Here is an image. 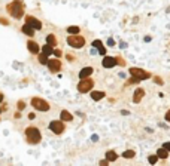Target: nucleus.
Wrapping results in <instances>:
<instances>
[{"label": "nucleus", "instance_id": "5701e85b", "mask_svg": "<svg viewBox=\"0 0 170 166\" xmlns=\"http://www.w3.org/2000/svg\"><path fill=\"white\" fill-rule=\"evenodd\" d=\"M67 33L69 34H78V33H79V27H78V25H72V27L67 28Z\"/></svg>", "mask_w": 170, "mask_h": 166}, {"label": "nucleus", "instance_id": "58836bf2", "mask_svg": "<svg viewBox=\"0 0 170 166\" xmlns=\"http://www.w3.org/2000/svg\"><path fill=\"white\" fill-rule=\"evenodd\" d=\"M167 14H170V8H169V9H167Z\"/></svg>", "mask_w": 170, "mask_h": 166}, {"label": "nucleus", "instance_id": "ea45409f", "mask_svg": "<svg viewBox=\"0 0 170 166\" xmlns=\"http://www.w3.org/2000/svg\"><path fill=\"white\" fill-rule=\"evenodd\" d=\"M0 111H2V108H0Z\"/></svg>", "mask_w": 170, "mask_h": 166}, {"label": "nucleus", "instance_id": "6e6552de", "mask_svg": "<svg viewBox=\"0 0 170 166\" xmlns=\"http://www.w3.org/2000/svg\"><path fill=\"white\" fill-rule=\"evenodd\" d=\"M46 65H48V68H49L51 73H58V71L61 70V62H60V59H58V58L49 59Z\"/></svg>", "mask_w": 170, "mask_h": 166}, {"label": "nucleus", "instance_id": "e433bc0d", "mask_svg": "<svg viewBox=\"0 0 170 166\" xmlns=\"http://www.w3.org/2000/svg\"><path fill=\"white\" fill-rule=\"evenodd\" d=\"M97 52H99V51H96V49H94V46H93V49H91V55H96Z\"/></svg>", "mask_w": 170, "mask_h": 166}, {"label": "nucleus", "instance_id": "dca6fc26", "mask_svg": "<svg viewBox=\"0 0 170 166\" xmlns=\"http://www.w3.org/2000/svg\"><path fill=\"white\" fill-rule=\"evenodd\" d=\"M106 95H104V92H100V91H93L91 92V98L94 99V101H100L102 98H104Z\"/></svg>", "mask_w": 170, "mask_h": 166}, {"label": "nucleus", "instance_id": "39448f33", "mask_svg": "<svg viewBox=\"0 0 170 166\" xmlns=\"http://www.w3.org/2000/svg\"><path fill=\"white\" fill-rule=\"evenodd\" d=\"M93 86H94V82L91 80V79H81V82L79 85H78V91L81 92V94H85V92H90L91 89H93Z\"/></svg>", "mask_w": 170, "mask_h": 166}, {"label": "nucleus", "instance_id": "a878e982", "mask_svg": "<svg viewBox=\"0 0 170 166\" xmlns=\"http://www.w3.org/2000/svg\"><path fill=\"white\" fill-rule=\"evenodd\" d=\"M17 105H18V110H19V111L25 108V102H24V101H18V104H17Z\"/></svg>", "mask_w": 170, "mask_h": 166}, {"label": "nucleus", "instance_id": "9b49d317", "mask_svg": "<svg viewBox=\"0 0 170 166\" xmlns=\"http://www.w3.org/2000/svg\"><path fill=\"white\" fill-rule=\"evenodd\" d=\"M143 96H145V91H143L142 88L136 89V91H134V96H133V102H134V104H139V102L142 101Z\"/></svg>", "mask_w": 170, "mask_h": 166}, {"label": "nucleus", "instance_id": "6ab92c4d", "mask_svg": "<svg viewBox=\"0 0 170 166\" xmlns=\"http://www.w3.org/2000/svg\"><path fill=\"white\" fill-rule=\"evenodd\" d=\"M157 154H158L160 159H167L169 157V150H166L164 147H163V148H160L158 151H157Z\"/></svg>", "mask_w": 170, "mask_h": 166}, {"label": "nucleus", "instance_id": "393cba45", "mask_svg": "<svg viewBox=\"0 0 170 166\" xmlns=\"http://www.w3.org/2000/svg\"><path fill=\"white\" fill-rule=\"evenodd\" d=\"M93 46H94V48H97V49H100L102 46H103V43H102L100 40H94V42H93Z\"/></svg>", "mask_w": 170, "mask_h": 166}, {"label": "nucleus", "instance_id": "cd10ccee", "mask_svg": "<svg viewBox=\"0 0 170 166\" xmlns=\"http://www.w3.org/2000/svg\"><path fill=\"white\" fill-rule=\"evenodd\" d=\"M99 54L100 55H106V49H104V46H102V48L99 49Z\"/></svg>", "mask_w": 170, "mask_h": 166}, {"label": "nucleus", "instance_id": "a211bd4d", "mask_svg": "<svg viewBox=\"0 0 170 166\" xmlns=\"http://www.w3.org/2000/svg\"><path fill=\"white\" fill-rule=\"evenodd\" d=\"M52 48H54V46H51V45L46 43V45L42 48V52H43L45 55H51V54H54V49H52Z\"/></svg>", "mask_w": 170, "mask_h": 166}, {"label": "nucleus", "instance_id": "412c9836", "mask_svg": "<svg viewBox=\"0 0 170 166\" xmlns=\"http://www.w3.org/2000/svg\"><path fill=\"white\" fill-rule=\"evenodd\" d=\"M134 156H136V153H134L133 150H127V151L122 153V157H124V159H133Z\"/></svg>", "mask_w": 170, "mask_h": 166}, {"label": "nucleus", "instance_id": "7c9ffc66", "mask_svg": "<svg viewBox=\"0 0 170 166\" xmlns=\"http://www.w3.org/2000/svg\"><path fill=\"white\" fill-rule=\"evenodd\" d=\"M108 45H109V46H114V45H115V40H114V39H109V40H108Z\"/></svg>", "mask_w": 170, "mask_h": 166}, {"label": "nucleus", "instance_id": "c9c22d12", "mask_svg": "<svg viewBox=\"0 0 170 166\" xmlns=\"http://www.w3.org/2000/svg\"><path fill=\"white\" fill-rule=\"evenodd\" d=\"M35 117H36V114H35V113H30V114H29V119H31V120H33Z\"/></svg>", "mask_w": 170, "mask_h": 166}, {"label": "nucleus", "instance_id": "f3484780", "mask_svg": "<svg viewBox=\"0 0 170 166\" xmlns=\"http://www.w3.org/2000/svg\"><path fill=\"white\" fill-rule=\"evenodd\" d=\"M116 157H118V154H116L115 151H112V150H109V151L106 153V159H108L109 162H115Z\"/></svg>", "mask_w": 170, "mask_h": 166}, {"label": "nucleus", "instance_id": "9d476101", "mask_svg": "<svg viewBox=\"0 0 170 166\" xmlns=\"http://www.w3.org/2000/svg\"><path fill=\"white\" fill-rule=\"evenodd\" d=\"M25 22L30 24L31 27L36 28V30H41V28H42V22L39 21V19H36L35 16H27V18H25Z\"/></svg>", "mask_w": 170, "mask_h": 166}, {"label": "nucleus", "instance_id": "f704fd0d", "mask_svg": "<svg viewBox=\"0 0 170 166\" xmlns=\"http://www.w3.org/2000/svg\"><path fill=\"white\" fill-rule=\"evenodd\" d=\"M0 22H2V24H5V25H8V21H6L5 18H0Z\"/></svg>", "mask_w": 170, "mask_h": 166}, {"label": "nucleus", "instance_id": "ddd939ff", "mask_svg": "<svg viewBox=\"0 0 170 166\" xmlns=\"http://www.w3.org/2000/svg\"><path fill=\"white\" fill-rule=\"evenodd\" d=\"M35 31H36V28H33L30 24L25 22V24L23 25V33H24V34H27V36H30V37H33V36H35Z\"/></svg>", "mask_w": 170, "mask_h": 166}, {"label": "nucleus", "instance_id": "423d86ee", "mask_svg": "<svg viewBox=\"0 0 170 166\" xmlns=\"http://www.w3.org/2000/svg\"><path fill=\"white\" fill-rule=\"evenodd\" d=\"M128 73H130L131 76H134V77H137V79H140V80H146V79L151 77V74H149L148 71L142 70V68H136V67H131V68L128 70Z\"/></svg>", "mask_w": 170, "mask_h": 166}, {"label": "nucleus", "instance_id": "0eeeda50", "mask_svg": "<svg viewBox=\"0 0 170 166\" xmlns=\"http://www.w3.org/2000/svg\"><path fill=\"white\" fill-rule=\"evenodd\" d=\"M49 129L54 132V134H57V135L63 134V132H64V123H63V120H52L49 123Z\"/></svg>", "mask_w": 170, "mask_h": 166}, {"label": "nucleus", "instance_id": "f257e3e1", "mask_svg": "<svg viewBox=\"0 0 170 166\" xmlns=\"http://www.w3.org/2000/svg\"><path fill=\"white\" fill-rule=\"evenodd\" d=\"M8 12L14 16L15 19H21V16L24 15V8H23V3L19 0H14L11 5H8Z\"/></svg>", "mask_w": 170, "mask_h": 166}, {"label": "nucleus", "instance_id": "1a4fd4ad", "mask_svg": "<svg viewBox=\"0 0 170 166\" xmlns=\"http://www.w3.org/2000/svg\"><path fill=\"white\" fill-rule=\"evenodd\" d=\"M116 64H118V59L114 58V56H106V55H104L103 61H102V65L104 68H112V67H115Z\"/></svg>", "mask_w": 170, "mask_h": 166}, {"label": "nucleus", "instance_id": "b1692460", "mask_svg": "<svg viewBox=\"0 0 170 166\" xmlns=\"http://www.w3.org/2000/svg\"><path fill=\"white\" fill-rule=\"evenodd\" d=\"M148 160H149V163H151V165L157 163V160H158V154H151V156L148 157Z\"/></svg>", "mask_w": 170, "mask_h": 166}, {"label": "nucleus", "instance_id": "f8f14e48", "mask_svg": "<svg viewBox=\"0 0 170 166\" xmlns=\"http://www.w3.org/2000/svg\"><path fill=\"white\" fill-rule=\"evenodd\" d=\"M93 73H94L93 67H85V68H82L79 71V79H87V77H90L91 74H93Z\"/></svg>", "mask_w": 170, "mask_h": 166}, {"label": "nucleus", "instance_id": "4c0bfd02", "mask_svg": "<svg viewBox=\"0 0 170 166\" xmlns=\"http://www.w3.org/2000/svg\"><path fill=\"white\" fill-rule=\"evenodd\" d=\"M2 101H3V95H2V94H0V102H2Z\"/></svg>", "mask_w": 170, "mask_h": 166}, {"label": "nucleus", "instance_id": "4be33fe9", "mask_svg": "<svg viewBox=\"0 0 170 166\" xmlns=\"http://www.w3.org/2000/svg\"><path fill=\"white\" fill-rule=\"evenodd\" d=\"M48 61H49V59H48V55H45L43 52H42V54L39 55V62H41L42 65H45V64H48Z\"/></svg>", "mask_w": 170, "mask_h": 166}, {"label": "nucleus", "instance_id": "473e14b6", "mask_svg": "<svg viewBox=\"0 0 170 166\" xmlns=\"http://www.w3.org/2000/svg\"><path fill=\"white\" fill-rule=\"evenodd\" d=\"M166 120H167V122L170 123V110H169V111L166 113Z\"/></svg>", "mask_w": 170, "mask_h": 166}, {"label": "nucleus", "instance_id": "72a5a7b5", "mask_svg": "<svg viewBox=\"0 0 170 166\" xmlns=\"http://www.w3.org/2000/svg\"><path fill=\"white\" fill-rule=\"evenodd\" d=\"M116 59H118V64H120V65H126V62H124L121 58H116Z\"/></svg>", "mask_w": 170, "mask_h": 166}, {"label": "nucleus", "instance_id": "2f4dec72", "mask_svg": "<svg viewBox=\"0 0 170 166\" xmlns=\"http://www.w3.org/2000/svg\"><path fill=\"white\" fill-rule=\"evenodd\" d=\"M163 147H164L166 150H169V151H170V142H164V145H163Z\"/></svg>", "mask_w": 170, "mask_h": 166}, {"label": "nucleus", "instance_id": "c85d7f7f", "mask_svg": "<svg viewBox=\"0 0 170 166\" xmlns=\"http://www.w3.org/2000/svg\"><path fill=\"white\" fill-rule=\"evenodd\" d=\"M108 163H109V160H108V159H104V160H100V165H102V166H106Z\"/></svg>", "mask_w": 170, "mask_h": 166}, {"label": "nucleus", "instance_id": "2eb2a0df", "mask_svg": "<svg viewBox=\"0 0 170 166\" xmlns=\"http://www.w3.org/2000/svg\"><path fill=\"white\" fill-rule=\"evenodd\" d=\"M27 48H29V51H30V52H31V54H33V55L39 54V45H37L36 42L30 40V42L27 43Z\"/></svg>", "mask_w": 170, "mask_h": 166}, {"label": "nucleus", "instance_id": "aec40b11", "mask_svg": "<svg viewBox=\"0 0 170 166\" xmlns=\"http://www.w3.org/2000/svg\"><path fill=\"white\" fill-rule=\"evenodd\" d=\"M46 43L51 45V46H57V37H55L54 34H49V36L46 37Z\"/></svg>", "mask_w": 170, "mask_h": 166}, {"label": "nucleus", "instance_id": "20e7f679", "mask_svg": "<svg viewBox=\"0 0 170 166\" xmlns=\"http://www.w3.org/2000/svg\"><path fill=\"white\" fill-rule=\"evenodd\" d=\"M67 43H69V46H72V48H82L85 45V39L79 34H70L67 37Z\"/></svg>", "mask_w": 170, "mask_h": 166}, {"label": "nucleus", "instance_id": "bb28decb", "mask_svg": "<svg viewBox=\"0 0 170 166\" xmlns=\"http://www.w3.org/2000/svg\"><path fill=\"white\" fill-rule=\"evenodd\" d=\"M54 55H55L57 58H60V56H61V51H60V49H54Z\"/></svg>", "mask_w": 170, "mask_h": 166}, {"label": "nucleus", "instance_id": "c756f323", "mask_svg": "<svg viewBox=\"0 0 170 166\" xmlns=\"http://www.w3.org/2000/svg\"><path fill=\"white\" fill-rule=\"evenodd\" d=\"M154 80H155V83H158V85H163V80H161L160 77H155Z\"/></svg>", "mask_w": 170, "mask_h": 166}, {"label": "nucleus", "instance_id": "f03ea898", "mask_svg": "<svg viewBox=\"0 0 170 166\" xmlns=\"http://www.w3.org/2000/svg\"><path fill=\"white\" fill-rule=\"evenodd\" d=\"M25 136H27L29 144H39L42 139L41 132H39V129L35 128V126H30V128L25 129Z\"/></svg>", "mask_w": 170, "mask_h": 166}, {"label": "nucleus", "instance_id": "4468645a", "mask_svg": "<svg viewBox=\"0 0 170 166\" xmlns=\"http://www.w3.org/2000/svg\"><path fill=\"white\" fill-rule=\"evenodd\" d=\"M60 119L63 122H72V120H73V116H72V113H69L67 110H63L60 113Z\"/></svg>", "mask_w": 170, "mask_h": 166}, {"label": "nucleus", "instance_id": "7ed1b4c3", "mask_svg": "<svg viewBox=\"0 0 170 166\" xmlns=\"http://www.w3.org/2000/svg\"><path fill=\"white\" fill-rule=\"evenodd\" d=\"M31 105H33V108H36L37 111H48L49 110V102L42 99V98H39V96H35L31 99Z\"/></svg>", "mask_w": 170, "mask_h": 166}]
</instances>
